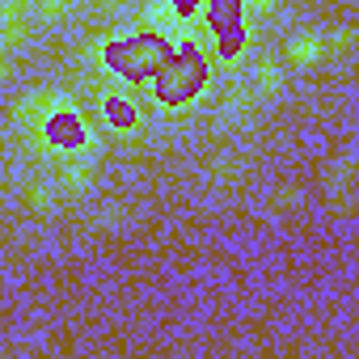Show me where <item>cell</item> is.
Listing matches in <instances>:
<instances>
[{
    "label": "cell",
    "instance_id": "obj_2",
    "mask_svg": "<svg viewBox=\"0 0 359 359\" xmlns=\"http://www.w3.org/2000/svg\"><path fill=\"white\" fill-rule=\"evenodd\" d=\"M169 43L165 39H156V34H135V39H127V43H118L114 47V68L127 76V81H152L156 72H161V64L169 60Z\"/></svg>",
    "mask_w": 359,
    "mask_h": 359
},
{
    "label": "cell",
    "instance_id": "obj_1",
    "mask_svg": "<svg viewBox=\"0 0 359 359\" xmlns=\"http://www.w3.org/2000/svg\"><path fill=\"white\" fill-rule=\"evenodd\" d=\"M203 81H208V64H203V55H199V51H191V47L169 51V60H165V64H161V72L152 76L156 97H161V102H169V106L191 102V97L203 89Z\"/></svg>",
    "mask_w": 359,
    "mask_h": 359
},
{
    "label": "cell",
    "instance_id": "obj_5",
    "mask_svg": "<svg viewBox=\"0 0 359 359\" xmlns=\"http://www.w3.org/2000/svg\"><path fill=\"white\" fill-rule=\"evenodd\" d=\"M351 173H355V156H342V161L330 169V191H334V195H346V191H351Z\"/></svg>",
    "mask_w": 359,
    "mask_h": 359
},
{
    "label": "cell",
    "instance_id": "obj_4",
    "mask_svg": "<svg viewBox=\"0 0 359 359\" xmlns=\"http://www.w3.org/2000/svg\"><path fill=\"white\" fill-rule=\"evenodd\" d=\"M89 177H93V165L85 161V156H68L64 165H60V182H64V191H85L89 187Z\"/></svg>",
    "mask_w": 359,
    "mask_h": 359
},
{
    "label": "cell",
    "instance_id": "obj_3",
    "mask_svg": "<svg viewBox=\"0 0 359 359\" xmlns=\"http://www.w3.org/2000/svg\"><path fill=\"white\" fill-rule=\"evenodd\" d=\"M325 51H330V34H296L292 47H287V55L296 64H317Z\"/></svg>",
    "mask_w": 359,
    "mask_h": 359
},
{
    "label": "cell",
    "instance_id": "obj_7",
    "mask_svg": "<svg viewBox=\"0 0 359 359\" xmlns=\"http://www.w3.org/2000/svg\"><path fill=\"white\" fill-rule=\"evenodd\" d=\"M26 203H30L34 212H47V208H51V191H47V187H30V195H26Z\"/></svg>",
    "mask_w": 359,
    "mask_h": 359
},
{
    "label": "cell",
    "instance_id": "obj_6",
    "mask_svg": "<svg viewBox=\"0 0 359 359\" xmlns=\"http://www.w3.org/2000/svg\"><path fill=\"white\" fill-rule=\"evenodd\" d=\"M258 89L262 93H279L283 89V68L279 64H258Z\"/></svg>",
    "mask_w": 359,
    "mask_h": 359
}]
</instances>
